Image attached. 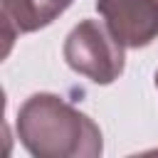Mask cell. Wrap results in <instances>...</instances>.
Wrapping results in <instances>:
<instances>
[{
    "mask_svg": "<svg viewBox=\"0 0 158 158\" xmlns=\"http://www.w3.org/2000/svg\"><path fill=\"white\" fill-rule=\"evenodd\" d=\"M156 86H158V72H156Z\"/></svg>",
    "mask_w": 158,
    "mask_h": 158,
    "instance_id": "cell-5",
    "label": "cell"
},
{
    "mask_svg": "<svg viewBox=\"0 0 158 158\" xmlns=\"http://www.w3.org/2000/svg\"><path fill=\"white\" fill-rule=\"evenodd\" d=\"M17 138L37 158H99V126L57 94L40 91L17 111Z\"/></svg>",
    "mask_w": 158,
    "mask_h": 158,
    "instance_id": "cell-1",
    "label": "cell"
},
{
    "mask_svg": "<svg viewBox=\"0 0 158 158\" xmlns=\"http://www.w3.org/2000/svg\"><path fill=\"white\" fill-rule=\"evenodd\" d=\"M74 0H0L5 40L52 25Z\"/></svg>",
    "mask_w": 158,
    "mask_h": 158,
    "instance_id": "cell-4",
    "label": "cell"
},
{
    "mask_svg": "<svg viewBox=\"0 0 158 158\" xmlns=\"http://www.w3.org/2000/svg\"><path fill=\"white\" fill-rule=\"evenodd\" d=\"M67 64L94 84H111L123 74V44L96 20H81L64 40Z\"/></svg>",
    "mask_w": 158,
    "mask_h": 158,
    "instance_id": "cell-2",
    "label": "cell"
},
{
    "mask_svg": "<svg viewBox=\"0 0 158 158\" xmlns=\"http://www.w3.org/2000/svg\"><path fill=\"white\" fill-rule=\"evenodd\" d=\"M96 10L123 47H148L158 37V0H96Z\"/></svg>",
    "mask_w": 158,
    "mask_h": 158,
    "instance_id": "cell-3",
    "label": "cell"
}]
</instances>
